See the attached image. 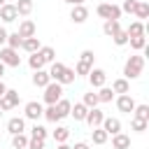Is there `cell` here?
Masks as SVG:
<instances>
[{
  "label": "cell",
  "mask_w": 149,
  "mask_h": 149,
  "mask_svg": "<svg viewBox=\"0 0 149 149\" xmlns=\"http://www.w3.org/2000/svg\"><path fill=\"white\" fill-rule=\"evenodd\" d=\"M142 70H144V56L142 54H133L123 65V79H128V81L137 79L142 74Z\"/></svg>",
  "instance_id": "1"
},
{
  "label": "cell",
  "mask_w": 149,
  "mask_h": 149,
  "mask_svg": "<svg viewBox=\"0 0 149 149\" xmlns=\"http://www.w3.org/2000/svg\"><path fill=\"white\" fill-rule=\"evenodd\" d=\"M44 102L47 105H56L61 98H63V86L58 84V81H49L47 86H44Z\"/></svg>",
  "instance_id": "2"
},
{
  "label": "cell",
  "mask_w": 149,
  "mask_h": 149,
  "mask_svg": "<svg viewBox=\"0 0 149 149\" xmlns=\"http://www.w3.org/2000/svg\"><path fill=\"white\" fill-rule=\"evenodd\" d=\"M95 14L100 19H114V21H119L121 19V7L119 5H112V2H100L98 9H95Z\"/></svg>",
  "instance_id": "3"
},
{
  "label": "cell",
  "mask_w": 149,
  "mask_h": 149,
  "mask_svg": "<svg viewBox=\"0 0 149 149\" xmlns=\"http://www.w3.org/2000/svg\"><path fill=\"white\" fill-rule=\"evenodd\" d=\"M19 102H21V98H19V91H14V88H7L0 95V109L2 112H9V109L19 107Z\"/></svg>",
  "instance_id": "4"
},
{
  "label": "cell",
  "mask_w": 149,
  "mask_h": 149,
  "mask_svg": "<svg viewBox=\"0 0 149 149\" xmlns=\"http://www.w3.org/2000/svg\"><path fill=\"white\" fill-rule=\"evenodd\" d=\"M0 61L9 68H19L21 65V56H19V49H12V47H2L0 49Z\"/></svg>",
  "instance_id": "5"
},
{
  "label": "cell",
  "mask_w": 149,
  "mask_h": 149,
  "mask_svg": "<svg viewBox=\"0 0 149 149\" xmlns=\"http://www.w3.org/2000/svg\"><path fill=\"white\" fill-rule=\"evenodd\" d=\"M42 112H44L42 102H37V100H30V102H26V107H23V119L37 121V119H42Z\"/></svg>",
  "instance_id": "6"
},
{
  "label": "cell",
  "mask_w": 149,
  "mask_h": 149,
  "mask_svg": "<svg viewBox=\"0 0 149 149\" xmlns=\"http://www.w3.org/2000/svg\"><path fill=\"white\" fill-rule=\"evenodd\" d=\"M86 77H88L91 88H100V86H105V81H107V72H105V70H100V68H91Z\"/></svg>",
  "instance_id": "7"
},
{
  "label": "cell",
  "mask_w": 149,
  "mask_h": 149,
  "mask_svg": "<svg viewBox=\"0 0 149 149\" xmlns=\"http://www.w3.org/2000/svg\"><path fill=\"white\" fill-rule=\"evenodd\" d=\"M88 19V7L86 5H72L70 9V21L72 23H84Z\"/></svg>",
  "instance_id": "8"
},
{
  "label": "cell",
  "mask_w": 149,
  "mask_h": 149,
  "mask_svg": "<svg viewBox=\"0 0 149 149\" xmlns=\"http://www.w3.org/2000/svg\"><path fill=\"white\" fill-rule=\"evenodd\" d=\"M135 100H133V95L130 93H121L119 98H116V107H119V112H126V114H130L133 109H135Z\"/></svg>",
  "instance_id": "9"
},
{
  "label": "cell",
  "mask_w": 149,
  "mask_h": 149,
  "mask_svg": "<svg viewBox=\"0 0 149 149\" xmlns=\"http://www.w3.org/2000/svg\"><path fill=\"white\" fill-rule=\"evenodd\" d=\"M100 128H102L107 135H116V133H121V121H119L116 116H105L102 123H100Z\"/></svg>",
  "instance_id": "10"
},
{
  "label": "cell",
  "mask_w": 149,
  "mask_h": 149,
  "mask_svg": "<svg viewBox=\"0 0 149 149\" xmlns=\"http://www.w3.org/2000/svg\"><path fill=\"white\" fill-rule=\"evenodd\" d=\"M16 19H19V12H16V7L5 2V5L0 7V21H2V23H12V21H16Z\"/></svg>",
  "instance_id": "11"
},
{
  "label": "cell",
  "mask_w": 149,
  "mask_h": 149,
  "mask_svg": "<svg viewBox=\"0 0 149 149\" xmlns=\"http://www.w3.org/2000/svg\"><path fill=\"white\" fill-rule=\"evenodd\" d=\"M102 119H105V114H102L98 107H91V109L86 112V119H84V121H86L91 128H98V126L102 123Z\"/></svg>",
  "instance_id": "12"
},
{
  "label": "cell",
  "mask_w": 149,
  "mask_h": 149,
  "mask_svg": "<svg viewBox=\"0 0 149 149\" xmlns=\"http://www.w3.org/2000/svg\"><path fill=\"white\" fill-rule=\"evenodd\" d=\"M7 133L16 135V133H26V119L23 116H12L7 121Z\"/></svg>",
  "instance_id": "13"
},
{
  "label": "cell",
  "mask_w": 149,
  "mask_h": 149,
  "mask_svg": "<svg viewBox=\"0 0 149 149\" xmlns=\"http://www.w3.org/2000/svg\"><path fill=\"white\" fill-rule=\"evenodd\" d=\"M21 37H33L35 33H37V26L30 21V19H23L21 23H19V30H16Z\"/></svg>",
  "instance_id": "14"
},
{
  "label": "cell",
  "mask_w": 149,
  "mask_h": 149,
  "mask_svg": "<svg viewBox=\"0 0 149 149\" xmlns=\"http://www.w3.org/2000/svg\"><path fill=\"white\" fill-rule=\"evenodd\" d=\"M40 47H42V42H40V37H37V35H33V37H23V42H21V49H23V51H28V54L40 51Z\"/></svg>",
  "instance_id": "15"
},
{
  "label": "cell",
  "mask_w": 149,
  "mask_h": 149,
  "mask_svg": "<svg viewBox=\"0 0 149 149\" xmlns=\"http://www.w3.org/2000/svg\"><path fill=\"white\" fill-rule=\"evenodd\" d=\"M49 81H51V77H49V72H47L44 68H42V70H35V72H33V84H35L37 88H44V86H47Z\"/></svg>",
  "instance_id": "16"
},
{
  "label": "cell",
  "mask_w": 149,
  "mask_h": 149,
  "mask_svg": "<svg viewBox=\"0 0 149 149\" xmlns=\"http://www.w3.org/2000/svg\"><path fill=\"white\" fill-rule=\"evenodd\" d=\"M128 147H130V137L126 133L112 135V149H128Z\"/></svg>",
  "instance_id": "17"
},
{
  "label": "cell",
  "mask_w": 149,
  "mask_h": 149,
  "mask_svg": "<svg viewBox=\"0 0 149 149\" xmlns=\"http://www.w3.org/2000/svg\"><path fill=\"white\" fill-rule=\"evenodd\" d=\"M86 112H88V107H86L84 102H74L72 109H70V116H72L74 121H84V119H86Z\"/></svg>",
  "instance_id": "18"
},
{
  "label": "cell",
  "mask_w": 149,
  "mask_h": 149,
  "mask_svg": "<svg viewBox=\"0 0 149 149\" xmlns=\"http://www.w3.org/2000/svg\"><path fill=\"white\" fill-rule=\"evenodd\" d=\"M121 30V23L119 21H114V19H105V23H102V33L107 35V37H112L114 33H119Z\"/></svg>",
  "instance_id": "19"
},
{
  "label": "cell",
  "mask_w": 149,
  "mask_h": 149,
  "mask_svg": "<svg viewBox=\"0 0 149 149\" xmlns=\"http://www.w3.org/2000/svg\"><path fill=\"white\" fill-rule=\"evenodd\" d=\"M144 30H147V26H144L142 21H130V26L126 28L128 37H137V35H144Z\"/></svg>",
  "instance_id": "20"
},
{
  "label": "cell",
  "mask_w": 149,
  "mask_h": 149,
  "mask_svg": "<svg viewBox=\"0 0 149 149\" xmlns=\"http://www.w3.org/2000/svg\"><path fill=\"white\" fill-rule=\"evenodd\" d=\"M112 91L119 93V95H121V93H130V81L123 79V77H121V79H114V81H112Z\"/></svg>",
  "instance_id": "21"
},
{
  "label": "cell",
  "mask_w": 149,
  "mask_h": 149,
  "mask_svg": "<svg viewBox=\"0 0 149 149\" xmlns=\"http://www.w3.org/2000/svg\"><path fill=\"white\" fill-rule=\"evenodd\" d=\"M63 70H65V65L63 63H58V61H54V63H49V77H51V81H58V77L63 74Z\"/></svg>",
  "instance_id": "22"
},
{
  "label": "cell",
  "mask_w": 149,
  "mask_h": 149,
  "mask_svg": "<svg viewBox=\"0 0 149 149\" xmlns=\"http://www.w3.org/2000/svg\"><path fill=\"white\" fill-rule=\"evenodd\" d=\"M42 116H44L49 123H58V121H61V114H58L56 105H47V109L42 112Z\"/></svg>",
  "instance_id": "23"
},
{
  "label": "cell",
  "mask_w": 149,
  "mask_h": 149,
  "mask_svg": "<svg viewBox=\"0 0 149 149\" xmlns=\"http://www.w3.org/2000/svg\"><path fill=\"white\" fill-rule=\"evenodd\" d=\"M91 140H93V144H105L109 140V135L98 126V128H91Z\"/></svg>",
  "instance_id": "24"
},
{
  "label": "cell",
  "mask_w": 149,
  "mask_h": 149,
  "mask_svg": "<svg viewBox=\"0 0 149 149\" xmlns=\"http://www.w3.org/2000/svg\"><path fill=\"white\" fill-rule=\"evenodd\" d=\"M28 65H30V70L35 72V70H42L47 63H44V58L40 56V51H35V54H30V58H28Z\"/></svg>",
  "instance_id": "25"
},
{
  "label": "cell",
  "mask_w": 149,
  "mask_h": 149,
  "mask_svg": "<svg viewBox=\"0 0 149 149\" xmlns=\"http://www.w3.org/2000/svg\"><path fill=\"white\" fill-rule=\"evenodd\" d=\"M74 79H77V74H74V70L65 65V70H63V74L58 77V84H61V86H65V84H72Z\"/></svg>",
  "instance_id": "26"
},
{
  "label": "cell",
  "mask_w": 149,
  "mask_h": 149,
  "mask_svg": "<svg viewBox=\"0 0 149 149\" xmlns=\"http://www.w3.org/2000/svg\"><path fill=\"white\" fill-rule=\"evenodd\" d=\"M56 109H58V114H61V119H65V116H70V109H72V102H70V100H65V98H61V100L56 102Z\"/></svg>",
  "instance_id": "27"
},
{
  "label": "cell",
  "mask_w": 149,
  "mask_h": 149,
  "mask_svg": "<svg viewBox=\"0 0 149 149\" xmlns=\"http://www.w3.org/2000/svg\"><path fill=\"white\" fill-rule=\"evenodd\" d=\"M28 147V137H26V133H16V135H12V149H26Z\"/></svg>",
  "instance_id": "28"
},
{
  "label": "cell",
  "mask_w": 149,
  "mask_h": 149,
  "mask_svg": "<svg viewBox=\"0 0 149 149\" xmlns=\"http://www.w3.org/2000/svg\"><path fill=\"white\" fill-rule=\"evenodd\" d=\"M14 7H16V12H19V16H28V14L33 12V0H19Z\"/></svg>",
  "instance_id": "29"
},
{
  "label": "cell",
  "mask_w": 149,
  "mask_h": 149,
  "mask_svg": "<svg viewBox=\"0 0 149 149\" xmlns=\"http://www.w3.org/2000/svg\"><path fill=\"white\" fill-rule=\"evenodd\" d=\"M95 95H98V100H100V102H112V98H114V91H112L109 86H100Z\"/></svg>",
  "instance_id": "30"
},
{
  "label": "cell",
  "mask_w": 149,
  "mask_h": 149,
  "mask_svg": "<svg viewBox=\"0 0 149 149\" xmlns=\"http://www.w3.org/2000/svg\"><path fill=\"white\" fill-rule=\"evenodd\" d=\"M133 14L137 16V21L147 19V16H149V2H137V5H135V12H133Z\"/></svg>",
  "instance_id": "31"
},
{
  "label": "cell",
  "mask_w": 149,
  "mask_h": 149,
  "mask_svg": "<svg viewBox=\"0 0 149 149\" xmlns=\"http://www.w3.org/2000/svg\"><path fill=\"white\" fill-rule=\"evenodd\" d=\"M21 42H23V37L19 35V33H7V47H12V49H21Z\"/></svg>",
  "instance_id": "32"
},
{
  "label": "cell",
  "mask_w": 149,
  "mask_h": 149,
  "mask_svg": "<svg viewBox=\"0 0 149 149\" xmlns=\"http://www.w3.org/2000/svg\"><path fill=\"white\" fill-rule=\"evenodd\" d=\"M40 56L44 58V63H54L56 61V49L54 47H40Z\"/></svg>",
  "instance_id": "33"
},
{
  "label": "cell",
  "mask_w": 149,
  "mask_h": 149,
  "mask_svg": "<svg viewBox=\"0 0 149 149\" xmlns=\"http://www.w3.org/2000/svg\"><path fill=\"white\" fill-rule=\"evenodd\" d=\"M133 114H135V119H140V121H149V105H135Z\"/></svg>",
  "instance_id": "34"
},
{
  "label": "cell",
  "mask_w": 149,
  "mask_h": 149,
  "mask_svg": "<svg viewBox=\"0 0 149 149\" xmlns=\"http://www.w3.org/2000/svg\"><path fill=\"white\" fill-rule=\"evenodd\" d=\"M128 42H130V47H133L135 51H142V49L147 47V37H144V35H137V37H128Z\"/></svg>",
  "instance_id": "35"
},
{
  "label": "cell",
  "mask_w": 149,
  "mask_h": 149,
  "mask_svg": "<svg viewBox=\"0 0 149 149\" xmlns=\"http://www.w3.org/2000/svg\"><path fill=\"white\" fill-rule=\"evenodd\" d=\"M47 135H49V133H47V128H44V126H40V123L35 121V123H33V128H30V137H40V140H47Z\"/></svg>",
  "instance_id": "36"
},
{
  "label": "cell",
  "mask_w": 149,
  "mask_h": 149,
  "mask_svg": "<svg viewBox=\"0 0 149 149\" xmlns=\"http://www.w3.org/2000/svg\"><path fill=\"white\" fill-rule=\"evenodd\" d=\"M68 137H70V130H68L65 126H56V130H54V140H56V142H68Z\"/></svg>",
  "instance_id": "37"
},
{
  "label": "cell",
  "mask_w": 149,
  "mask_h": 149,
  "mask_svg": "<svg viewBox=\"0 0 149 149\" xmlns=\"http://www.w3.org/2000/svg\"><path fill=\"white\" fill-rule=\"evenodd\" d=\"M112 40H114V44H116V47H126V44H128V33L121 28L119 33H114V35H112Z\"/></svg>",
  "instance_id": "38"
},
{
  "label": "cell",
  "mask_w": 149,
  "mask_h": 149,
  "mask_svg": "<svg viewBox=\"0 0 149 149\" xmlns=\"http://www.w3.org/2000/svg\"><path fill=\"white\" fill-rule=\"evenodd\" d=\"M81 102H84V105H86L88 109H91V107H98V105H100V100H98V95H95L93 91L84 93V100H81Z\"/></svg>",
  "instance_id": "39"
},
{
  "label": "cell",
  "mask_w": 149,
  "mask_h": 149,
  "mask_svg": "<svg viewBox=\"0 0 149 149\" xmlns=\"http://www.w3.org/2000/svg\"><path fill=\"white\" fill-rule=\"evenodd\" d=\"M79 61H81V63H86V65H91V68H93V61H95V54H93V51H91V49H84V51H81V54H79Z\"/></svg>",
  "instance_id": "40"
},
{
  "label": "cell",
  "mask_w": 149,
  "mask_h": 149,
  "mask_svg": "<svg viewBox=\"0 0 149 149\" xmlns=\"http://www.w3.org/2000/svg\"><path fill=\"white\" fill-rule=\"evenodd\" d=\"M44 142H47V140H40V137H28V147H26V149H44Z\"/></svg>",
  "instance_id": "41"
},
{
  "label": "cell",
  "mask_w": 149,
  "mask_h": 149,
  "mask_svg": "<svg viewBox=\"0 0 149 149\" xmlns=\"http://www.w3.org/2000/svg\"><path fill=\"white\" fill-rule=\"evenodd\" d=\"M88 70H91V65H86V63H81V61H77V65H74V74H88Z\"/></svg>",
  "instance_id": "42"
},
{
  "label": "cell",
  "mask_w": 149,
  "mask_h": 149,
  "mask_svg": "<svg viewBox=\"0 0 149 149\" xmlns=\"http://www.w3.org/2000/svg\"><path fill=\"white\" fill-rule=\"evenodd\" d=\"M147 123H149V121H140V119H133V123H130V126H133V130H135V133H144V130H147Z\"/></svg>",
  "instance_id": "43"
},
{
  "label": "cell",
  "mask_w": 149,
  "mask_h": 149,
  "mask_svg": "<svg viewBox=\"0 0 149 149\" xmlns=\"http://www.w3.org/2000/svg\"><path fill=\"white\" fill-rule=\"evenodd\" d=\"M135 5H137V0H123V5H121V12H126V14H133V12H135Z\"/></svg>",
  "instance_id": "44"
},
{
  "label": "cell",
  "mask_w": 149,
  "mask_h": 149,
  "mask_svg": "<svg viewBox=\"0 0 149 149\" xmlns=\"http://www.w3.org/2000/svg\"><path fill=\"white\" fill-rule=\"evenodd\" d=\"M7 42V30H5V26H0V47Z\"/></svg>",
  "instance_id": "45"
},
{
  "label": "cell",
  "mask_w": 149,
  "mask_h": 149,
  "mask_svg": "<svg viewBox=\"0 0 149 149\" xmlns=\"http://www.w3.org/2000/svg\"><path fill=\"white\" fill-rule=\"evenodd\" d=\"M72 149H91V147H88V144H86V142H77V144H74V147H72Z\"/></svg>",
  "instance_id": "46"
},
{
  "label": "cell",
  "mask_w": 149,
  "mask_h": 149,
  "mask_svg": "<svg viewBox=\"0 0 149 149\" xmlns=\"http://www.w3.org/2000/svg\"><path fill=\"white\" fill-rule=\"evenodd\" d=\"M63 2H68V5H84V0H63Z\"/></svg>",
  "instance_id": "47"
},
{
  "label": "cell",
  "mask_w": 149,
  "mask_h": 149,
  "mask_svg": "<svg viewBox=\"0 0 149 149\" xmlns=\"http://www.w3.org/2000/svg\"><path fill=\"white\" fill-rule=\"evenodd\" d=\"M56 149H72V147H70V144H65V142H58V147H56Z\"/></svg>",
  "instance_id": "48"
},
{
  "label": "cell",
  "mask_w": 149,
  "mask_h": 149,
  "mask_svg": "<svg viewBox=\"0 0 149 149\" xmlns=\"http://www.w3.org/2000/svg\"><path fill=\"white\" fill-rule=\"evenodd\" d=\"M5 68H7V65H5L2 61H0V79H2V74H5Z\"/></svg>",
  "instance_id": "49"
},
{
  "label": "cell",
  "mask_w": 149,
  "mask_h": 149,
  "mask_svg": "<svg viewBox=\"0 0 149 149\" xmlns=\"http://www.w3.org/2000/svg\"><path fill=\"white\" fill-rule=\"evenodd\" d=\"M5 91H7V86H5V81H2V79H0V95H2V93H5Z\"/></svg>",
  "instance_id": "50"
},
{
  "label": "cell",
  "mask_w": 149,
  "mask_h": 149,
  "mask_svg": "<svg viewBox=\"0 0 149 149\" xmlns=\"http://www.w3.org/2000/svg\"><path fill=\"white\" fill-rule=\"evenodd\" d=\"M5 2H7V0H0V7H2V5H5Z\"/></svg>",
  "instance_id": "51"
},
{
  "label": "cell",
  "mask_w": 149,
  "mask_h": 149,
  "mask_svg": "<svg viewBox=\"0 0 149 149\" xmlns=\"http://www.w3.org/2000/svg\"><path fill=\"white\" fill-rule=\"evenodd\" d=\"M137 2H147V0H137Z\"/></svg>",
  "instance_id": "52"
},
{
  "label": "cell",
  "mask_w": 149,
  "mask_h": 149,
  "mask_svg": "<svg viewBox=\"0 0 149 149\" xmlns=\"http://www.w3.org/2000/svg\"><path fill=\"white\" fill-rule=\"evenodd\" d=\"M0 119H2V109H0Z\"/></svg>",
  "instance_id": "53"
},
{
  "label": "cell",
  "mask_w": 149,
  "mask_h": 149,
  "mask_svg": "<svg viewBox=\"0 0 149 149\" xmlns=\"http://www.w3.org/2000/svg\"><path fill=\"white\" fill-rule=\"evenodd\" d=\"M0 133H2V130H0Z\"/></svg>",
  "instance_id": "54"
}]
</instances>
